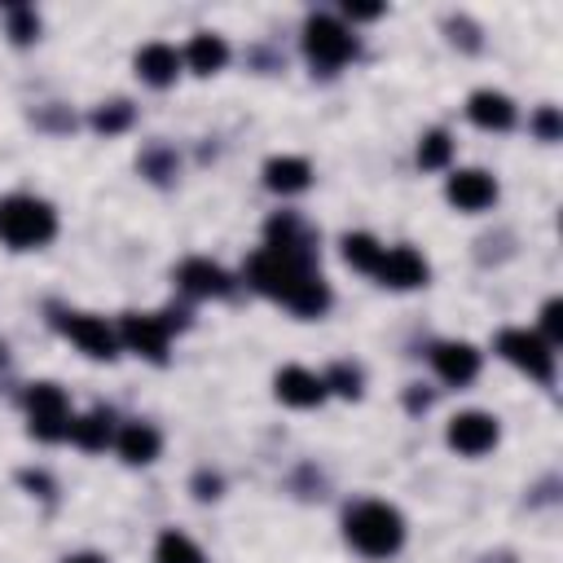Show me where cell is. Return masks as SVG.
Instances as JSON below:
<instances>
[{
	"mask_svg": "<svg viewBox=\"0 0 563 563\" xmlns=\"http://www.w3.org/2000/svg\"><path fill=\"white\" fill-rule=\"evenodd\" d=\"M375 277L383 282V287L410 291V287H423L427 282V260L414 246H383V260H379Z\"/></svg>",
	"mask_w": 563,
	"mask_h": 563,
	"instance_id": "obj_9",
	"label": "cell"
},
{
	"mask_svg": "<svg viewBox=\"0 0 563 563\" xmlns=\"http://www.w3.org/2000/svg\"><path fill=\"white\" fill-rule=\"evenodd\" d=\"M176 282H181V291H189V296H198V300H220V296H229V273H225L220 264H211V260H185L181 273H176Z\"/></svg>",
	"mask_w": 563,
	"mask_h": 563,
	"instance_id": "obj_13",
	"label": "cell"
},
{
	"mask_svg": "<svg viewBox=\"0 0 563 563\" xmlns=\"http://www.w3.org/2000/svg\"><path fill=\"white\" fill-rule=\"evenodd\" d=\"M246 277H251L255 291L282 300V305H287L291 313H300V318H322L331 309V291H326V282L313 273V264L309 260H296L287 251H273V246L255 251L246 260Z\"/></svg>",
	"mask_w": 563,
	"mask_h": 563,
	"instance_id": "obj_1",
	"label": "cell"
},
{
	"mask_svg": "<svg viewBox=\"0 0 563 563\" xmlns=\"http://www.w3.org/2000/svg\"><path fill=\"white\" fill-rule=\"evenodd\" d=\"M432 366H436V375H440L445 383L462 388V383H471V379L480 375V353H475L471 344H440V348L432 353Z\"/></svg>",
	"mask_w": 563,
	"mask_h": 563,
	"instance_id": "obj_14",
	"label": "cell"
},
{
	"mask_svg": "<svg viewBox=\"0 0 563 563\" xmlns=\"http://www.w3.org/2000/svg\"><path fill=\"white\" fill-rule=\"evenodd\" d=\"M305 54H309L318 67L335 71V67H344V62L357 54V41H353V32H348L344 23L318 14V19H309V27H305Z\"/></svg>",
	"mask_w": 563,
	"mask_h": 563,
	"instance_id": "obj_4",
	"label": "cell"
},
{
	"mask_svg": "<svg viewBox=\"0 0 563 563\" xmlns=\"http://www.w3.org/2000/svg\"><path fill=\"white\" fill-rule=\"evenodd\" d=\"M27 414H32V436L41 440H67L71 432V405L58 383H36L27 392Z\"/></svg>",
	"mask_w": 563,
	"mask_h": 563,
	"instance_id": "obj_6",
	"label": "cell"
},
{
	"mask_svg": "<svg viewBox=\"0 0 563 563\" xmlns=\"http://www.w3.org/2000/svg\"><path fill=\"white\" fill-rule=\"evenodd\" d=\"M467 115H471V124H480V128H489V133H506V128L515 124V102H510L506 93L480 89V93H471Z\"/></svg>",
	"mask_w": 563,
	"mask_h": 563,
	"instance_id": "obj_15",
	"label": "cell"
},
{
	"mask_svg": "<svg viewBox=\"0 0 563 563\" xmlns=\"http://www.w3.org/2000/svg\"><path fill=\"white\" fill-rule=\"evenodd\" d=\"M344 14H348L353 23H370V19L383 14V5H344Z\"/></svg>",
	"mask_w": 563,
	"mask_h": 563,
	"instance_id": "obj_30",
	"label": "cell"
},
{
	"mask_svg": "<svg viewBox=\"0 0 563 563\" xmlns=\"http://www.w3.org/2000/svg\"><path fill=\"white\" fill-rule=\"evenodd\" d=\"M273 388H277V401H287V405H296V410H313V405H322V401H326V383H322V375H313V370H305V366H287V370H277Z\"/></svg>",
	"mask_w": 563,
	"mask_h": 563,
	"instance_id": "obj_11",
	"label": "cell"
},
{
	"mask_svg": "<svg viewBox=\"0 0 563 563\" xmlns=\"http://www.w3.org/2000/svg\"><path fill=\"white\" fill-rule=\"evenodd\" d=\"M0 361H5V348H0Z\"/></svg>",
	"mask_w": 563,
	"mask_h": 563,
	"instance_id": "obj_33",
	"label": "cell"
},
{
	"mask_svg": "<svg viewBox=\"0 0 563 563\" xmlns=\"http://www.w3.org/2000/svg\"><path fill=\"white\" fill-rule=\"evenodd\" d=\"M168 335H172V318H154V313H128L119 322V344H128L133 353L163 361L168 357Z\"/></svg>",
	"mask_w": 563,
	"mask_h": 563,
	"instance_id": "obj_7",
	"label": "cell"
},
{
	"mask_svg": "<svg viewBox=\"0 0 563 563\" xmlns=\"http://www.w3.org/2000/svg\"><path fill=\"white\" fill-rule=\"evenodd\" d=\"M10 36H14V45H32V41L41 36V19H36V10L14 5V10H10Z\"/></svg>",
	"mask_w": 563,
	"mask_h": 563,
	"instance_id": "obj_26",
	"label": "cell"
},
{
	"mask_svg": "<svg viewBox=\"0 0 563 563\" xmlns=\"http://www.w3.org/2000/svg\"><path fill=\"white\" fill-rule=\"evenodd\" d=\"M23 484H27L32 493H41V497H54V484H49V475H41V471H23Z\"/></svg>",
	"mask_w": 563,
	"mask_h": 563,
	"instance_id": "obj_29",
	"label": "cell"
},
{
	"mask_svg": "<svg viewBox=\"0 0 563 563\" xmlns=\"http://www.w3.org/2000/svg\"><path fill=\"white\" fill-rule=\"evenodd\" d=\"M137 76L150 89H168L181 76V54L172 45H146V49H137Z\"/></svg>",
	"mask_w": 563,
	"mask_h": 563,
	"instance_id": "obj_16",
	"label": "cell"
},
{
	"mask_svg": "<svg viewBox=\"0 0 563 563\" xmlns=\"http://www.w3.org/2000/svg\"><path fill=\"white\" fill-rule=\"evenodd\" d=\"M128 124H133V106H128V102H111V106L93 111V128H97V133H106V137L124 133Z\"/></svg>",
	"mask_w": 563,
	"mask_h": 563,
	"instance_id": "obj_24",
	"label": "cell"
},
{
	"mask_svg": "<svg viewBox=\"0 0 563 563\" xmlns=\"http://www.w3.org/2000/svg\"><path fill=\"white\" fill-rule=\"evenodd\" d=\"M62 563H106L102 554H71V559H62Z\"/></svg>",
	"mask_w": 563,
	"mask_h": 563,
	"instance_id": "obj_32",
	"label": "cell"
},
{
	"mask_svg": "<svg viewBox=\"0 0 563 563\" xmlns=\"http://www.w3.org/2000/svg\"><path fill=\"white\" fill-rule=\"evenodd\" d=\"M532 128L541 133V141H559V111H554V106H545V111H537V119H532Z\"/></svg>",
	"mask_w": 563,
	"mask_h": 563,
	"instance_id": "obj_28",
	"label": "cell"
},
{
	"mask_svg": "<svg viewBox=\"0 0 563 563\" xmlns=\"http://www.w3.org/2000/svg\"><path fill=\"white\" fill-rule=\"evenodd\" d=\"M62 331H67V340H76V344H80L89 357H97V361L119 357V331H111L102 318L71 313V318H62Z\"/></svg>",
	"mask_w": 563,
	"mask_h": 563,
	"instance_id": "obj_10",
	"label": "cell"
},
{
	"mask_svg": "<svg viewBox=\"0 0 563 563\" xmlns=\"http://www.w3.org/2000/svg\"><path fill=\"white\" fill-rule=\"evenodd\" d=\"M497 353H502L515 370L532 375L537 383H550V379H554V353H550V344H545L541 335H532V331H502V335H497Z\"/></svg>",
	"mask_w": 563,
	"mask_h": 563,
	"instance_id": "obj_5",
	"label": "cell"
},
{
	"mask_svg": "<svg viewBox=\"0 0 563 563\" xmlns=\"http://www.w3.org/2000/svg\"><path fill=\"white\" fill-rule=\"evenodd\" d=\"M194 489H198V497H220V480L216 475H194Z\"/></svg>",
	"mask_w": 563,
	"mask_h": 563,
	"instance_id": "obj_31",
	"label": "cell"
},
{
	"mask_svg": "<svg viewBox=\"0 0 563 563\" xmlns=\"http://www.w3.org/2000/svg\"><path fill=\"white\" fill-rule=\"evenodd\" d=\"M541 331H545V344H550V348L563 340V305H559V300H550V305L541 309Z\"/></svg>",
	"mask_w": 563,
	"mask_h": 563,
	"instance_id": "obj_27",
	"label": "cell"
},
{
	"mask_svg": "<svg viewBox=\"0 0 563 563\" xmlns=\"http://www.w3.org/2000/svg\"><path fill=\"white\" fill-rule=\"evenodd\" d=\"M185 62H189L194 76H216L229 62V45L220 36H211V32H198L189 41V49H185Z\"/></svg>",
	"mask_w": 563,
	"mask_h": 563,
	"instance_id": "obj_19",
	"label": "cell"
},
{
	"mask_svg": "<svg viewBox=\"0 0 563 563\" xmlns=\"http://www.w3.org/2000/svg\"><path fill=\"white\" fill-rule=\"evenodd\" d=\"M322 383H326V392H340V397H348V401H357V397H361V370H357V366H348V361H340Z\"/></svg>",
	"mask_w": 563,
	"mask_h": 563,
	"instance_id": "obj_25",
	"label": "cell"
},
{
	"mask_svg": "<svg viewBox=\"0 0 563 563\" xmlns=\"http://www.w3.org/2000/svg\"><path fill=\"white\" fill-rule=\"evenodd\" d=\"M58 233V211L45 198L32 194H10L0 198V242H10L14 251L45 246Z\"/></svg>",
	"mask_w": 563,
	"mask_h": 563,
	"instance_id": "obj_3",
	"label": "cell"
},
{
	"mask_svg": "<svg viewBox=\"0 0 563 563\" xmlns=\"http://www.w3.org/2000/svg\"><path fill=\"white\" fill-rule=\"evenodd\" d=\"M309 181H313L309 159L282 154V159H268V163H264V185H268L273 194H300V189H309Z\"/></svg>",
	"mask_w": 563,
	"mask_h": 563,
	"instance_id": "obj_17",
	"label": "cell"
},
{
	"mask_svg": "<svg viewBox=\"0 0 563 563\" xmlns=\"http://www.w3.org/2000/svg\"><path fill=\"white\" fill-rule=\"evenodd\" d=\"M154 563H207V559H203V550H198L185 532H176V528H172V532H163V537H159V545H154Z\"/></svg>",
	"mask_w": 563,
	"mask_h": 563,
	"instance_id": "obj_21",
	"label": "cell"
},
{
	"mask_svg": "<svg viewBox=\"0 0 563 563\" xmlns=\"http://www.w3.org/2000/svg\"><path fill=\"white\" fill-rule=\"evenodd\" d=\"M344 532H348V541H353L361 554L388 559V554H397L401 541H405V519H401V510L388 506V502H361V506L348 510Z\"/></svg>",
	"mask_w": 563,
	"mask_h": 563,
	"instance_id": "obj_2",
	"label": "cell"
},
{
	"mask_svg": "<svg viewBox=\"0 0 563 563\" xmlns=\"http://www.w3.org/2000/svg\"><path fill=\"white\" fill-rule=\"evenodd\" d=\"M453 159V141H449V133H427L423 137V146H418V163L427 168V172H436V168H445Z\"/></svg>",
	"mask_w": 563,
	"mask_h": 563,
	"instance_id": "obj_23",
	"label": "cell"
},
{
	"mask_svg": "<svg viewBox=\"0 0 563 563\" xmlns=\"http://www.w3.org/2000/svg\"><path fill=\"white\" fill-rule=\"evenodd\" d=\"M159 449H163V440H159V432H154L150 423H128V427L119 432V453H124V462H133V467L154 462Z\"/></svg>",
	"mask_w": 563,
	"mask_h": 563,
	"instance_id": "obj_18",
	"label": "cell"
},
{
	"mask_svg": "<svg viewBox=\"0 0 563 563\" xmlns=\"http://www.w3.org/2000/svg\"><path fill=\"white\" fill-rule=\"evenodd\" d=\"M449 445L467 458H480L497 445V418L493 414H480V410H467V414H453L449 418Z\"/></svg>",
	"mask_w": 563,
	"mask_h": 563,
	"instance_id": "obj_8",
	"label": "cell"
},
{
	"mask_svg": "<svg viewBox=\"0 0 563 563\" xmlns=\"http://www.w3.org/2000/svg\"><path fill=\"white\" fill-rule=\"evenodd\" d=\"M80 449H89V453H97V449H106L111 445V414L106 410H93V414H84V418H71V432H67Z\"/></svg>",
	"mask_w": 563,
	"mask_h": 563,
	"instance_id": "obj_20",
	"label": "cell"
},
{
	"mask_svg": "<svg viewBox=\"0 0 563 563\" xmlns=\"http://www.w3.org/2000/svg\"><path fill=\"white\" fill-rule=\"evenodd\" d=\"M344 260H348L353 268H361V273H375L379 260H383V246H379L370 233H348V238H344Z\"/></svg>",
	"mask_w": 563,
	"mask_h": 563,
	"instance_id": "obj_22",
	"label": "cell"
},
{
	"mask_svg": "<svg viewBox=\"0 0 563 563\" xmlns=\"http://www.w3.org/2000/svg\"><path fill=\"white\" fill-rule=\"evenodd\" d=\"M449 203L453 207H462V211H484L493 198H497V181L489 176V172H480V168H462V172H453L449 176Z\"/></svg>",
	"mask_w": 563,
	"mask_h": 563,
	"instance_id": "obj_12",
	"label": "cell"
}]
</instances>
